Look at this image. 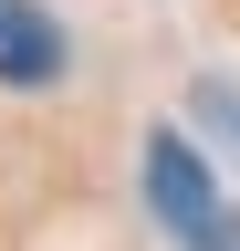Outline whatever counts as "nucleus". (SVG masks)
<instances>
[{
    "mask_svg": "<svg viewBox=\"0 0 240 251\" xmlns=\"http://www.w3.org/2000/svg\"><path fill=\"white\" fill-rule=\"evenodd\" d=\"M146 209L167 220L177 251H240V209L209 188V168H198L188 136H146Z\"/></svg>",
    "mask_w": 240,
    "mask_h": 251,
    "instance_id": "1",
    "label": "nucleus"
},
{
    "mask_svg": "<svg viewBox=\"0 0 240 251\" xmlns=\"http://www.w3.org/2000/svg\"><path fill=\"white\" fill-rule=\"evenodd\" d=\"M63 63H73V42L42 0H0V84L42 94V84H63Z\"/></svg>",
    "mask_w": 240,
    "mask_h": 251,
    "instance_id": "2",
    "label": "nucleus"
}]
</instances>
